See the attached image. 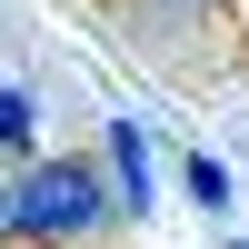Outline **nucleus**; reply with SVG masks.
Masks as SVG:
<instances>
[{
  "label": "nucleus",
  "instance_id": "obj_4",
  "mask_svg": "<svg viewBox=\"0 0 249 249\" xmlns=\"http://www.w3.org/2000/svg\"><path fill=\"white\" fill-rule=\"evenodd\" d=\"M179 190H190L199 210L219 219V210H230V190H239V179H230V160H219V150H190V160H179Z\"/></svg>",
  "mask_w": 249,
  "mask_h": 249
},
{
  "label": "nucleus",
  "instance_id": "obj_3",
  "mask_svg": "<svg viewBox=\"0 0 249 249\" xmlns=\"http://www.w3.org/2000/svg\"><path fill=\"white\" fill-rule=\"evenodd\" d=\"M30 140H40L30 90H20V80H0V160H20V170H30Z\"/></svg>",
  "mask_w": 249,
  "mask_h": 249
},
{
  "label": "nucleus",
  "instance_id": "obj_5",
  "mask_svg": "<svg viewBox=\"0 0 249 249\" xmlns=\"http://www.w3.org/2000/svg\"><path fill=\"white\" fill-rule=\"evenodd\" d=\"M0 239H10V179H0Z\"/></svg>",
  "mask_w": 249,
  "mask_h": 249
},
{
  "label": "nucleus",
  "instance_id": "obj_2",
  "mask_svg": "<svg viewBox=\"0 0 249 249\" xmlns=\"http://www.w3.org/2000/svg\"><path fill=\"white\" fill-rule=\"evenodd\" d=\"M110 199H120V219L150 210V130L140 120H110Z\"/></svg>",
  "mask_w": 249,
  "mask_h": 249
},
{
  "label": "nucleus",
  "instance_id": "obj_1",
  "mask_svg": "<svg viewBox=\"0 0 249 249\" xmlns=\"http://www.w3.org/2000/svg\"><path fill=\"white\" fill-rule=\"evenodd\" d=\"M110 219H120V199H110L100 160H30L10 179V239H30V249H70Z\"/></svg>",
  "mask_w": 249,
  "mask_h": 249
}]
</instances>
